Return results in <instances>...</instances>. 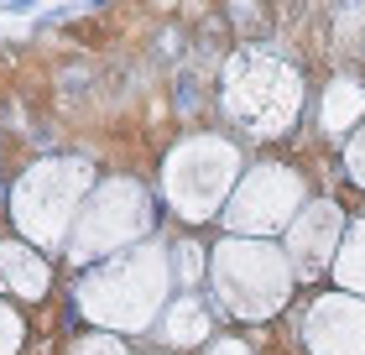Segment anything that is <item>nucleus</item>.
Returning a JSON list of instances; mask_svg holds the SVG:
<instances>
[{"label": "nucleus", "instance_id": "nucleus-1", "mask_svg": "<svg viewBox=\"0 0 365 355\" xmlns=\"http://www.w3.org/2000/svg\"><path fill=\"white\" fill-rule=\"evenodd\" d=\"M78 355H120V350H115V340H89Z\"/></svg>", "mask_w": 365, "mask_h": 355}]
</instances>
